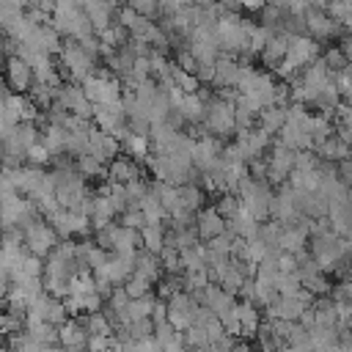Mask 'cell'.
Returning a JSON list of instances; mask_svg holds the SVG:
<instances>
[{"mask_svg": "<svg viewBox=\"0 0 352 352\" xmlns=\"http://www.w3.org/2000/svg\"><path fill=\"white\" fill-rule=\"evenodd\" d=\"M204 126L209 135H217V138H231L236 132V118H234V99L223 96V94H214L209 102H206V116H204Z\"/></svg>", "mask_w": 352, "mask_h": 352, "instance_id": "1", "label": "cell"}, {"mask_svg": "<svg viewBox=\"0 0 352 352\" xmlns=\"http://www.w3.org/2000/svg\"><path fill=\"white\" fill-rule=\"evenodd\" d=\"M63 66H66V72H69V77H72V82H82L88 74H94L96 72V66H99V60L96 58H91L82 47H80V41H74V38H66L63 41V47H60V52L55 55Z\"/></svg>", "mask_w": 352, "mask_h": 352, "instance_id": "2", "label": "cell"}, {"mask_svg": "<svg viewBox=\"0 0 352 352\" xmlns=\"http://www.w3.org/2000/svg\"><path fill=\"white\" fill-rule=\"evenodd\" d=\"M294 154H297L294 148H289L278 138H272V146L267 151V182L272 187L289 182V173L294 170Z\"/></svg>", "mask_w": 352, "mask_h": 352, "instance_id": "3", "label": "cell"}, {"mask_svg": "<svg viewBox=\"0 0 352 352\" xmlns=\"http://www.w3.org/2000/svg\"><path fill=\"white\" fill-rule=\"evenodd\" d=\"M25 231V248L30 250V253H36V256H47L55 245H58V231H55V226L47 220V217H36L30 226H25L22 228Z\"/></svg>", "mask_w": 352, "mask_h": 352, "instance_id": "4", "label": "cell"}, {"mask_svg": "<svg viewBox=\"0 0 352 352\" xmlns=\"http://www.w3.org/2000/svg\"><path fill=\"white\" fill-rule=\"evenodd\" d=\"M302 16H305L308 33H311L314 38H319V41L338 38V33H341V28H344L338 19H333V16L324 11V6H305Z\"/></svg>", "mask_w": 352, "mask_h": 352, "instance_id": "5", "label": "cell"}, {"mask_svg": "<svg viewBox=\"0 0 352 352\" xmlns=\"http://www.w3.org/2000/svg\"><path fill=\"white\" fill-rule=\"evenodd\" d=\"M91 118H94L96 126L113 132L116 138H121L124 129H126V110H124L121 102H96Z\"/></svg>", "mask_w": 352, "mask_h": 352, "instance_id": "6", "label": "cell"}, {"mask_svg": "<svg viewBox=\"0 0 352 352\" xmlns=\"http://www.w3.org/2000/svg\"><path fill=\"white\" fill-rule=\"evenodd\" d=\"M6 82H8L11 91L28 94L30 85L36 82L33 66H30L25 58H19V55H8V58H6Z\"/></svg>", "mask_w": 352, "mask_h": 352, "instance_id": "7", "label": "cell"}, {"mask_svg": "<svg viewBox=\"0 0 352 352\" xmlns=\"http://www.w3.org/2000/svg\"><path fill=\"white\" fill-rule=\"evenodd\" d=\"M270 217L278 220V223H283V226H289V223H294V220L300 217V209H297V204H294V190H292L289 182H286V184H278V190H275V195H272Z\"/></svg>", "mask_w": 352, "mask_h": 352, "instance_id": "8", "label": "cell"}, {"mask_svg": "<svg viewBox=\"0 0 352 352\" xmlns=\"http://www.w3.org/2000/svg\"><path fill=\"white\" fill-rule=\"evenodd\" d=\"M88 151L107 165L113 157L121 154V140L113 132L102 129V126H91V132H88Z\"/></svg>", "mask_w": 352, "mask_h": 352, "instance_id": "9", "label": "cell"}, {"mask_svg": "<svg viewBox=\"0 0 352 352\" xmlns=\"http://www.w3.org/2000/svg\"><path fill=\"white\" fill-rule=\"evenodd\" d=\"M319 55H322V41H319V38H314L311 33L292 36V41H289V55H286L292 63H297V66L302 69V66L314 63Z\"/></svg>", "mask_w": 352, "mask_h": 352, "instance_id": "10", "label": "cell"}, {"mask_svg": "<svg viewBox=\"0 0 352 352\" xmlns=\"http://www.w3.org/2000/svg\"><path fill=\"white\" fill-rule=\"evenodd\" d=\"M223 231H226V217L214 209V204L212 206H201L195 212V234H198L201 242H209Z\"/></svg>", "mask_w": 352, "mask_h": 352, "instance_id": "11", "label": "cell"}, {"mask_svg": "<svg viewBox=\"0 0 352 352\" xmlns=\"http://www.w3.org/2000/svg\"><path fill=\"white\" fill-rule=\"evenodd\" d=\"M88 330L77 316H69L63 324H58V341L63 349H88Z\"/></svg>", "mask_w": 352, "mask_h": 352, "instance_id": "12", "label": "cell"}, {"mask_svg": "<svg viewBox=\"0 0 352 352\" xmlns=\"http://www.w3.org/2000/svg\"><path fill=\"white\" fill-rule=\"evenodd\" d=\"M289 41H292V33H283V30H272V36L267 38V44H264V50L258 52V60L264 63V66H278L286 55H289Z\"/></svg>", "mask_w": 352, "mask_h": 352, "instance_id": "13", "label": "cell"}, {"mask_svg": "<svg viewBox=\"0 0 352 352\" xmlns=\"http://www.w3.org/2000/svg\"><path fill=\"white\" fill-rule=\"evenodd\" d=\"M138 176H143V168H140V162H138L135 157H129V154H118V157H113V160L107 162V179H110V182L126 184V182H132V179H138Z\"/></svg>", "mask_w": 352, "mask_h": 352, "instance_id": "14", "label": "cell"}, {"mask_svg": "<svg viewBox=\"0 0 352 352\" xmlns=\"http://www.w3.org/2000/svg\"><path fill=\"white\" fill-rule=\"evenodd\" d=\"M234 311H236V316H239V338H253L256 336V330H258V324H261V311H258V305L256 302H250V300H236V305H234Z\"/></svg>", "mask_w": 352, "mask_h": 352, "instance_id": "15", "label": "cell"}, {"mask_svg": "<svg viewBox=\"0 0 352 352\" xmlns=\"http://www.w3.org/2000/svg\"><path fill=\"white\" fill-rule=\"evenodd\" d=\"M278 140H280L283 146L294 148V151H300V148H314L311 132H308V129H305L302 124H297V121H289V118H286L283 129L278 132Z\"/></svg>", "mask_w": 352, "mask_h": 352, "instance_id": "16", "label": "cell"}, {"mask_svg": "<svg viewBox=\"0 0 352 352\" xmlns=\"http://www.w3.org/2000/svg\"><path fill=\"white\" fill-rule=\"evenodd\" d=\"M286 118H289V104H267L258 116H256V124L264 129V132H270V135H278L280 129H283V124H286Z\"/></svg>", "mask_w": 352, "mask_h": 352, "instance_id": "17", "label": "cell"}, {"mask_svg": "<svg viewBox=\"0 0 352 352\" xmlns=\"http://www.w3.org/2000/svg\"><path fill=\"white\" fill-rule=\"evenodd\" d=\"M162 272H165V270H162V261H160L157 253H151V250H146V248H140V250L135 253V275H140V278L157 283V280L162 278Z\"/></svg>", "mask_w": 352, "mask_h": 352, "instance_id": "18", "label": "cell"}, {"mask_svg": "<svg viewBox=\"0 0 352 352\" xmlns=\"http://www.w3.org/2000/svg\"><path fill=\"white\" fill-rule=\"evenodd\" d=\"M88 217H91V226H94V231H96V228L113 223V220L118 217V209L113 206V201H110L107 192H99V190H96V195H94V206H91V214H88Z\"/></svg>", "mask_w": 352, "mask_h": 352, "instance_id": "19", "label": "cell"}, {"mask_svg": "<svg viewBox=\"0 0 352 352\" xmlns=\"http://www.w3.org/2000/svg\"><path fill=\"white\" fill-rule=\"evenodd\" d=\"M349 143H344L336 132L330 135V138H324L322 143H316L314 146V151H316V157L319 160H324V162H341V160H346L349 157Z\"/></svg>", "mask_w": 352, "mask_h": 352, "instance_id": "20", "label": "cell"}, {"mask_svg": "<svg viewBox=\"0 0 352 352\" xmlns=\"http://www.w3.org/2000/svg\"><path fill=\"white\" fill-rule=\"evenodd\" d=\"M173 107H179L182 110V116L187 118V124L190 126H195V124H204V116H206V99L195 91V94H184L182 96V102L179 104H173Z\"/></svg>", "mask_w": 352, "mask_h": 352, "instance_id": "21", "label": "cell"}, {"mask_svg": "<svg viewBox=\"0 0 352 352\" xmlns=\"http://www.w3.org/2000/svg\"><path fill=\"white\" fill-rule=\"evenodd\" d=\"M74 168L91 182V179H107V165L99 160V157H94L91 151H82V154H77L74 157Z\"/></svg>", "mask_w": 352, "mask_h": 352, "instance_id": "22", "label": "cell"}, {"mask_svg": "<svg viewBox=\"0 0 352 352\" xmlns=\"http://www.w3.org/2000/svg\"><path fill=\"white\" fill-rule=\"evenodd\" d=\"M179 198H182V209H187V212H198L201 206H206V190L201 187V184H195V182H184V184H179Z\"/></svg>", "mask_w": 352, "mask_h": 352, "instance_id": "23", "label": "cell"}, {"mask_svg": "<svg viewBox=\"0 0 352 352\" xmlns=\"http://www.w3.org/2000/svg\"><path fill=\"white\" fill-rule=\"evenodd\" d=\"M338 327L341 324H314L311 330V349H338Z\"/></svg>", "mask_w": 352, "mask_h": 352, "instance_id": "24", "label": "cell"}, {"mask_svg": "<svg viewBox=\"0 0 352 352\" xmlns=\"http://www.w3.org/2000/svg\"><path fill=\"white\" fill-rule=\"evenodd\" d=\"M319 179H322V168H294L289 173V184L294 190H316L319 187Z\"/></svg>", "mask_w": 352, "mask_h": 352, "instance_id": "25", "label": "cell"}, {"mask_svg": "<svg viewBox=\"0 0 352 352\" xmlns=\"http://www.w3.org/2000/svg\"><path fill=\"white\" fill-rule=\"evenodd\" d=\"M140 212H143V217H146V223H162L165 217H168V212H165V206H162V201H160V195L148 187V192L140 198V206H138Z\"/></svg>", "mask_w": 352, "mask_h": 352, "instance_id": "26", "label": "cell"}, {"mask_svg": "<svg viewBox=\"0 0 352 352\" xmlns=\"http://www.w3.org/2000/svg\"><path fill=\"white\" fill-rule=\"evenodd\" d=\"M140 239H143V248L151 250V253H160L162 245H165V220L162 223H146L140 228Z\"/></svg>", "mask_w": 352, "mask_h": 352, "instance_id": "27", "label": "cell"}, {"mask_svg": "<svg viewBox=\"0 0 352 352\" xmlns=\"http://www.w3.org/2000/svg\"><path fill=\"white\" fill-rule=\"evenodd\" d=\"M154 302H157V294H143V297H129V302H126V314H129V322L132 319H143V316H148L151 319V308H154Z\"/></svg>", "mask_w": 352, "mask_h": 352, "instance_id": "28", "label": "cell"}, {"mask_svg": "<svg viewBox=\"0 0 352 352\" xmlns=\"http://www.w3.org/2000/svg\"><path fill=\"white\" fill-rule=\"evenodd\" d=\"M253 341H256V346H261V349H278V346H283V341L275 336V330H272V322H270L267 316L261 319V324H258V330H256Z\"/></svg>", "mask_w": 352, "mask_h": 352, "instance_id": "29", "label": "cell"}, {"mask_svg": "<svg viewBox=\"0 0 352 352\" xmlns=\"http://www.w3.org/2000/svg\"><path fill=\"white\" fill-rule=\"evenodd\" d=\"M302 278V286L316 297V294H330V278H327V272H322V270H316V272H308V275H300Z\"/></svg>", "mask_w": 352, "mask_h": 352, "instance_id": "30", "label": "cell"}, {"mask_svg": "<svg viewBox=\"0 0 352 352\" xmlns=\"http://www.w3.org/2000/svg\"><path fill=\"white\" fill-rule=\"evenodd\" d=\"M184 338H187V349H209V333L204 322H192L184 330Z\"/></svg>", "mask_w": 352, "mask_h": 352, "instance_id": "31", "label": "cell"}, {"mask_svg": "<svg viewBox=\"0 0 352 352\" xmlns=\"http://www.w3.org/2000/svg\"><path fill=\"white\" fill-rule=\"evenodd\" d=\"M275 289H278L280 294H297V292L302 289L300 272H297V270H280V275H278V280H275Z\"/></svg>", "mask_w": 352, "mask_h": 352, "instance_id": "32", "label": "cell"}, {"mask_svg": "<svg viewBox=\"0 0 352 352\" xmlns=\"http://www.w3.org/2000/svg\"><path fill=\"white\" fill-rule=\"evenodd\" d=\"M283 346H289V349H311V330L305 324L294 322L292 324V333L283 341Z\"/></svg>", "mask_w": 352, "mask_h": 352, "instance_id": "33", "label": "cell"}, {"mask_svg": "<svg viewBox=\"0 0 352 352\" xmlns=\"http://www.w3.org/2000/svg\"><path fill=\"white\" fill-rule=\"evenodd\" d=\"M170 74H173V82H176L184 94H195V91L201 88V80H198V74H195V72H184L182 66H176V63H173Z\"/></svg>", "mask_w": 352, "mask_h": 352, "instance_id": "34", "label": "cell"}, {"mask_svg": "<svg viewBox=\"0 0 352 352\" xmlns=\"http://www.w3.org/2000/svg\"><path fill=\"white\" fill-rule=\"evenodd\" d=\"M14 135H16V140H19L25 148H30L33 143H38L41 129H38V124H36V121H19V124L14 126Z\"/></svg>", "mask_w": 352, "mask_h": 352, "instance_id": "35", "label": "cell"}, {"mask_svg": "<svg viewBox=\"0 0 352 352\" xmlns=\"http://www.w3.org/2000/svg\"><path fill=\"white\" fill-rule=\"evenodd\" d=\"M220 198L214 201V209L228 220V217H234L239 209H242V198L236 195V192H217Z\"/></svg>", "mask_w": 352, "mask_h": 352, "instance_id": "36", "label": "cell"}, {"mask_svg": "<svg viewBox=\"0 0 352 352\" xmlns=\"http://www.w3.org/2000/svg\"><path fill=\"white\" fill-rule=\"evenodd\" d=\"M157 256H160V261H162V270H165V272H182V270H184V267H182V256H179V248H176V245L165 242V245H162V250H160Z\"/></svg>", "mask_w": 352, "mask_h": 352, "instance_id": "37", "label": "cell"}, {"mask_svg": "<svg viewBox=\"0 0 352 352\" xmlns=\"http://www.w3.org/2000/svg\"><path fill=\"white\" fill-rule=\"evenodd\" d=\"M124 192H126V209L129 206H140V198L148 192V182L143 176H138V179H132V182L124 184Z\"/></svg>", "mask_w": 352, "mask_h": 352, "instance_id": "38", "label": "cell"}, {"mask_svg": "<svg viewBox=\"0 0 352 352\" xmlns=\"http://www.w3.org/2000/svg\"><path fill=\"white\" fill-rule=\"evenodd\" d=\"M182 275H184V289H187V292H198V289H204V286L212 283L206 267H198V270H182Z\"/></svg>", "mask_w": 352, "mask_h": 352, "instance_id": "39", "label": "cell"}, {"mask_svg": "<svg viewBox=\"0 0 352 352\" xmlns=\"http://www.w3.org/2000/svg\"><path fill=\"white\" fill-rule=\"evenodd\" d=\"M322 60H324V66L336 74V72H341L346 63H349V58L344 55V50H341V44H336V47H327L324 52H322Z\"/></svg>", "mask_w": 352, "mask_h": 352, "instance_id": "40", "label": "cell"}, {"mask_svg": "<svg viewBox=\"0 0 352 352\" xmlns=\"http://www.w3.org/2000/svg\"><path fill=\"white\" fill-rule=\"evenodd\" d=\"M69 316H72V314H69L66 302H63L60 297H52V300H50V305H47V314H44V319H47V322H52V324H63Z\"/></svg>", "mask_w": 352, "mask_h": 352, "instance_id": "41", "label": "cell"}, {"mask_svg": "<svg viewBox=\"0 0 352 352\" xmlns=\"http://www.w3.org/2000/svg\"><path fill=\"white\" fill-rule=\"evenodd\" d=\"M116 228H118V220H113V223H107V226L96 228V231H94L96 245H99V248H104V250H113V242H116Z\"/></svg>", "mask_w": 352, "mask_h": 352, "instance_id": "42", "label": "cell"}, {"mask_svg": "<svg viewBox=\"0 0 352 352\" xmlns=\"http://www.w3.org/2000/svg\"><path fill=\"white\" fill-rule=\"evenodd\" d=\"M151 286H154L151 280H146V278H140V275H135V272L124 280V289L129 292V297H143V294L151 292Z\"/></svg>", "mask_w": 352, "mask_h": 352, "instance_id": "43", "label": "cell"}, {"mask_svg": "<svg viewBox=\"0 0 352 352\" xmlns=\"http://www.w3.org/2000/svg\"><path fill=\"white\" fill-rule=\"evenodd\" d=\"M25 154H28V165H38V168L50 165V157H52V154H50V148H47L41 140H38V143H33Z\"/></svg>", "mask_w": 352, "mask_h": 352, "instance_id": "44", "label": "cell"}, {"mask_svg": "<svg viewBox=\"0 0 352 352\" xmlns=\"http://www.w3.org/2000/svg\"><path fill=\"white\" fill-rule=\"evenodd\" d=\"M22 270H25V275L28 278H41L44 275V256H36V253H25V258H22Z\"/></svg>", "mask_w": 352, "mask_h": 352, "instance_id": "45", "label": "cell"}, {"mask_svg": "<svg viewBox=\"0 0 352 352\" xmlns=\"http://www.w3.org/2000/svg\"><path fill=\"white\" fill-rule=\"evenodd\" d=\"M121 226H129V228H143L146 226V217H143V212L138 209V206H129V209H124L118 217H116Z\"/></svg>", "mask_w": 352, "mask_h": 352, "instance_id": "46", "label": "cell"}, {"mask_svg": "<svg viewBox=\"0 0 352 352\" xmlns=\"http://www.w3.org/2000/svg\"><path fill=\"white\" fill-rule=\"evenodd\" d=\"M135 11L151 16V19H160V0H126Z\"/></svg>", "mask_w": 352, "mask_h": 352, "instance_id": "47", "label": "cell"}, {"mask_svg": "<svg viewBox=\"0 0 352 352\" xmlns=\"http://www.w3.org/2000/svg\"><path fill=\"white\" fill-rule=\"evenodd\" d=\"M195 74H198V80H201V82L212 85V80H214V60H198Z\"/></svg>", "mask_w": 352, "mask_h": 352, "instance_id": "48", "label": "cell"}, {"mask_svg": "<svg viewBox=\"0 0 352 352\" xmlns=\"http://www.w3.org/2000/svg\"><path fill=\"white\" fill-rule=\"evenodd\" d=\"M107 256H110V250H104V248L94 245V248H91V253H88V267H91V270L102 267V264L107 261Z\"/></svg>", "mask_w": 352, "mask_h": 352, "instance_id": "49", "label": "cell"}, {"mask_svg": "<svg viewBox=\"0 0 352 352\" xmlns=\"http://www.w3.org/2000/svg\"><path fill=\"white\" fill-rule=\"evenodd\" d=\"M270 322H272L275 336H278L280 341H286V336L292 333V324H294V322H292V319H280V316H278V319H270Z\"/></svg>", "mask_w": 352, "mask_h": 352, "instance_id": "50", "label": "cell"}, {"mask_svg": "<svg viewBox=\"0 0 352 352\" xmlns=\"http://www.w3.org/2000/svg\"><path fill=\"white\" fill-rule=\"evenodd\" d=\"M333 126H336V135H338V138H341L344 143H349V146H352V124H349V121H341V118H338V121H336Z\"/></svg>", "mask_w": 352, "mask_h": 352, "instance_id": "51", "label": "cell"}, {"mask_svg": "<svg viewBox=\"0 0 352 352\" xmlns=\"http://www.w3.org/2000/svg\"><path fill=\"white\" fill-rule=\"evenodd\" d=\"M338 349H352V330H346L344 324L338 327Z\"/></svg>", "mask_w": 352, "mask_h": 352, "instance_id": "52", "label": "cell"}, {"mask_svg": "<svg viewBox=\"0 0 352 352\" xmlns=\"http://www.w3.org/2000/svg\"><path fill=\"white\" fill-rule=\"evenodd\" d=\"M338 44H341L344 55H346V58H349V63H352V33H346V36H344V38H341Z\"/></svg>", "mask_w": 352, "mask_h": 352, "instance_id": "53", "label": "cell"}, {"mask_svg": "<svg viewBox=\"0 0 352 352\" xmlns=\"http://www.w3.org/2000/svg\"><path fill=\"white\" fill-rule=\"evenodd\" d=\"M344 327H346V330H352V314L346 316V322H344Z\"/></svg>", "mask_w": 352, "mask_h": 352, "instance_id": "54", "label": "cell"}, {"mask_svg": "<svg viewBox=\"0 0 352 352\" xmlns=\"http://www.w3.org/2000/svg\"><path fill=\"white\" fill-rule=\"evenodd\" d=\"M3 74H6V60L0 58V80H3Z\"/></svg>", "mask_w": 352, "mask_h": 352, "instance_id": "55", "label": "cell"}, {"mask_svg": "<svg viewBox=\"0 0 352 352\" xmlns=\"http://www.w3.org/2000/svg\"><path fill=\"white\" fill-rule=\"evenodd\" d=\"M349 258H352V253H349Z\"/></svg>", "mask_w": 352, "mask_h": 352, "instance_id": "56", "label": "cell"}, {"mask_svg": "<svg viewBox=\"0 0 352 352\" xmlns=\"http://www.w3.org/2000/svg\"><path fill=\"white\" fill-rule=\"evenodd\" d=\"M0 336H3V333H0Z\"/></svg>", "mask_w": 352, "mask_h": 352, "instance_id": "57", "label": "cell"}]
</instances>
